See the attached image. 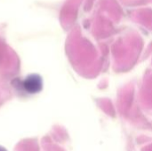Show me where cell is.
Wrapping results in <instances>:
<instances>
[{
    "label": "cell",
    "instance_id": "2",
    "mask_svg": "<svg viewBox=\"0 0 152 151\" xmlns=\"http://www.w3.org/2000/svg\"><path fill=\"white\" fill-rule=\"evenodd\" d=\"M0 151H5V150H4L3 148H1V147H0Z\"/></svg>",
    "mask_w": 152,
    "mask_h": 151
},
{
    "label": "cell",
    "instance_id": "1",
    "mask_svg": "<svg viewBox=\"0 0 152 151\" xmlns=\"http://www.w3.org/2000/svg\"><path fill=\"white\" fill-rule=\"evenodd\" d=\"M20 86L24 92L29 94H36L43 89L42 77L37 74H31L20 81Z\"/></svg>",
    "mask_w": 152,
    "mask_h": 151
}]
</instances>
